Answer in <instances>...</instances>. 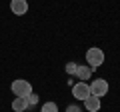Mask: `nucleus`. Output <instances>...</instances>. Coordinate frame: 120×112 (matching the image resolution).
<instances>
[{"label": "nucleus", "instance_id": "nucleus-1", "mask_svg": "<svg viewBox=\"0 0 120 112\" xmlns=\"http://www.w3.org/2000/svg\"><path fill=\"white\" fill-rule=\"evenodd\" d=\"M86 64H88L92 70L98 68V66H102L104 64V52H102V48H96V46L88 48V50H86Z\"/></svg>", "mask_w": 120, "mask_h": 112}, {"label": "nucleus", "instance_id": "nucleus-2", "mask_svg": "<svg viewBox=\"0 0 120 112\" xmlns=\"http://www.w3.org/2000/svg\"><path fill=\"white\" fill-rule=\"evenodd\" d=\"M10 90H12L14 96H22V98H26L28 94H32V84H30L28 80L18 78V80H14L12 84H10Z\"/></svg>", "mask_w": 120, "mask_h": 112}, {"label": "nucleus", "instance_id": "nucleus-3", "mask_svg": "<svg viewBox=\"0 0 120 112\" xmlns=\"http://www.w3.org/2000/svg\"><path fill=\"white\" fill-rule=\"evenodd\" d=\"M88 86H90V94H92V96H98V98H102V96L108 94V82L104 80V78H96V80L90 82Z\"/></svg>", "mask_w": 120, "mask_h": 112}, {"label": "nucleus", "instance_id": "nucleus-4", "mask_svg": "<svg viewBox=\"0 0 120 112\" xmlns=\"http://www.w3.org/2000/svg\"><path fill=\"white\" fill-rule=\"evenodd\" d=\"M72 96L76 100H86L90 96V86H88V82H76L72 86Z\"/></svg>", "mask_w": 120, "mask_h": 112}, {"label": "nucleus", "instance_id": "nucleus-5", "mask_svg": "<svg viewBox=\"0 0 120 112\" xmlns=\"http://www.w3.org/2000/svg\"><path fill=\"white\" fill-rule=\"evenodd\" d=\"M10 10L16 16H22V14L28 12V2L26 0H10Z\"/></svg>", "mask_w": 120, "mask_h": 112}, {"label": "nucleus", "instance_id": "nucleus-6", "mask_svg": "<svg viewBox=\"0 0 120 112\" xmlns=\"http://www.w3.org/2000/svg\"><path fill=\"white\" fill-rule=\"evenodd\" d=\"M74 76H76L80 82H86V80H90V76H92V68H90L88 64H78Z\"/></svg>", "mask_w": 120, "mask_h": 112}, {"label": "nucleus", "instance_id": "nucleus-7", "mask_svg": "<svg viewBox=\"0 0 120 112\" xmlns=\"http://www.w3.org/2000/svg\"><path fill=\"white\" fill-rule=\"evenodd\" d=\"M84 108H86L88 112H100V98L90 94L88 98L84 100Z\"/></svg>", "mask_w": 120, "mask_h": 112}, {"label": "nucleus", "instance_id": "nucleus-8", "mask_svg": "<svg viewBox=\"0 0 120 112\" xmlns=\"http://www.w3.org/2000/svg\"><path fill=\"white\" fill-rule=\"evenodd\" d=\"M26 108H28L26 98H22V96H14V100H12V110H14V112H24Z\"/></svg>", "mask_w": 120, "mask_h": 112}, {"label": "nucleus", "instance_id": "nucleus-9", "mask_svg": "<svg viewBox=\"0 0 120 112\" xmlns=\"http://www.w3.org/2000/svg\"><path fill=\"white\" fill-rule=\"evenodd\" d=\"M40 112H58V104L56 102H44Z\"/></svg>", "mask_w": 120, "mask_h": 112}, {"label": "nucleus", "instance_id": "nucleus-10", "mask_svg": "<svg viewBox=\"0 0 120 112\" xmlns=\"http://www.w3.org/2000/svg\"><path fill=\"white\" fill-rule=\"evenodd\" d=\"M38 100H40V96H38V94H34V92L26 96V102H28V106H34V104L38 102Z\"/></svg>", "mask_w": 120, "mask_h": 112}, {"label": "nucleus", "instance_id": "nucleus-11", "mask_svg": "<svg viewBox=\"0 0 120 112\" xmlns=\"http://www.w3.org/2000/svg\"><path fill=\"white\" fill-rule=\"evenodd\" d=\"M76 68H78V64H74V62H68L66 64V72L68 74H76Z\"/></svg>", "mask_w": 120, "mask_h": 112}, {"label": "nucleus", "instance_id": "nucleus-12", "mask_svg": "<svg viewBox=\"0 0 120 112\" xmlns=\"http://www.w3.org/2000/svg\"><path fill=\"white\" fill-rule=\"evenodd\" d=\"M66 112H84L78 104H70V106H66Z\"/></svg>", "mask_w": 120, "mask_h": 112}]
</instances>
